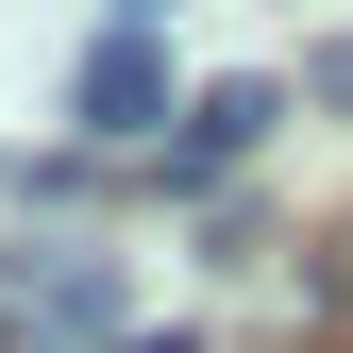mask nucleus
<instances>
[{"instance_id": "f257e3e1", "label": "nucleus", "mask_w": 353, "mask_h": 353, "mask_svg": "<svg viewBox=\"0 0 353 353\" xmlns=\"http://www.w3.org/2000/svg\"><path fill=\"white\" fill-rule=\"evenodd\" d=\"M135 336V270L101 236H34L0 252V353H118Z\"/></svg>"}, {"instance_id": "f03ea898", "label": "nucleus", "mask_w": 353, "mask_h": 353, "mask_svg": "<svg viewBox=\"0 0 353 353\" xmlns=\"http://www.w3.org/2000/svg\"><path fill=\"white\" fill-rule=\"evenodd\" d=\"M68 118H84L101 152H152L168 118H185V101H168V51H152L135 17H118V34H84V68H68Z\"/></svg>"}, {"instance_id": "7ed1b4c3", "label": "nucleus", "mask_w": 353, "mask_h": 353, "mask_svg": "<svg viewBox=\"0 0 353 353\" xmlns=\"http://www.w3.org/2000/svg\"><path fill=\"white\" fill-rule=\"evenodd\" d=\"M270 135H286V84H270V68L202 84V101H185V135H168V185H219V168H252Z\"/></svg>"}, {"instance_id": "20e7f679", "label": "nucleus", "mask_w": 353, "mask_h": 353, "mask_svg": "<svg viewBox=\"0 0 353 353\" xmlns=\"http://www.w3.org/2000/svg\"><path fill=\"white\" fill-rule=\"evenodd\" d=\"M303 101H353V34H336V51H320V68H303Z\"/></svg>"}, {"instance_id": "39448f33", "label": "nucleus", "mask_w": 353, "mask_h": 353, "mask_svg": "<svg viewBox=\"0 0 353 353\" xmlns=\"http://www.w3.org/2000/svg\"><path fill=\"white\" fill-rule=\"evenodd\" d=\"M118 353H202V336H185V320H135V336H118Z\"/></svg>"}, {"instance_id": "423d86ee", "label": "nucleus", "mask_w": 353, "mask_h": 353, "mask_svg": "<svg viewBox=\"0 0 353 353\" xmlns=\"http://www.w3.org/2000/svg\"><path fill=\"white\" fill-rule=\"evenodd\" d=\"M320 320H336V336H353V236H336V303H320Z\"/></svg>"}, {"instance_id": "0eeeda50", "label": "nucleus", "mask_w": 353, "mask_h": 353, "mask_svg": "<svg viewBox=\"0 0 353 353\" xmlns=\"http://www.w3.org/2000/svg\"><path fill=\"white\" fill-rule=\"evenodd\" d=\"M118 17H135V34H152V17H168V0H118Z\"/></svg>"}]
</instances>
